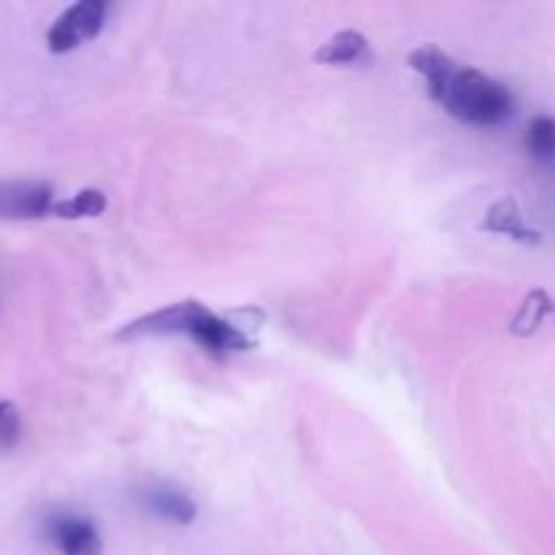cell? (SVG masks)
Returning <instances> with one entry per match:
<instances>
[{
    "mask_svg": "<svg viewBox=\"0 0 555 555\" xmlns=\"http://www.w3.org/2000/svg\"><path fill=\"white\" fill-rule=\"evenodd\" d=\"M184 334L198 341L209 352H242L253 347V341L244 336L238 325L228 323L220 314L209 312L201 301H179L171 307H163L157 312L144 314L119 331V339H141V336H166Z\"/></svg>",
    "mask_w": 555,
    "mask_h": 555,
    "instance_id": "1",
    "label": "cell"
},
{
    "mask_svg": "<svg viewBox=\"0 0 555 555\" xmlns=\"http://www.w3.org/2000/svg\"><path fill=\"white\" fill-rule=\"evenodd\" d=\"M431 98L442 103L450 117L466 125H482V128L507 122L515 112L513 92L502 81L459 63L450 70L448 79L431 92Z\"/></svg>",
    "mask_w": 555,
    "mask_h": 555,
    "instance_id": "2",
    "label": "cell"
},
{
    "mask_svg": "<svg viewBox=\"0 0 555 555\" xmlns=\"http://www.w3.org/2000/svg\"><path fill=\"white\" fill-rule=\"evenodd\" d=\"M106 14L108 5L103 0H79V3L68 5L47 30L49 52H74L81 43L92 41L106 25Z\"/></svg>",
    "mask_w": 555,
    "mask_h": 555,
    "instance_id": "3",
    "label": "cell"
},
{
    "mask_svg": "<svg viewBox=\"0 0 555 555\" xmlns=\"http://www.w3.org/2000/svg\"><path fill=\"white\" fill-rule=\"evenodd\" d=\"M43 534L60 555H103V540L85 515L54 513L43 520Z\"/></svg>",
    "mask_w": 555,
    "mask_h": 555,
    "instance_id": "4",
    "label": "cell"
},
{
    "mask_svg": "<svg viewBox=\"0 0 555 555\" xmlns=\"http://www.w3.org/2000/svg\"><path fill=\"white\" fill-rule=\"evenodd\" d=\"M54 188L47 182H0V220H41L52 215Z\"/></svg>",
    "mask_w": 555,
    "mask_h": 555,
    "instance_id": "5",
    "label": "cell"
},
{
    "mask_svg": "<svg viewBox=\"0 0 555 555\" xmlns=\"http://www.w3.org/2000/svg\"><path fill=\"white\" fill-rule=\"evenodd\" d=\"M139 496H141V504H144L152 515L166 520V524L188 526L193 524L195 515H198V507H195L193 499H190L184 491H179L177 486H168V482L146 486Z\"/></svg>",
    "mask_w": 555,
    "mask_h": 555,
    "instance_id": "6",
    "label": "cell"
},
{
    "mask_svg": "<svg viewBox=\"0 0 555 555\" xmlns=\"http://www.w3.org/2000/svg\"><path fill=\"white\" fill-rule=\"evenodd\" d=\"M482 231L488 233H504V236L515 238V242H524V244H537L540 242V233L531 231L529 225L524 222V215H520V206L513 195H504L502 201L488 206L486 217L480 222Z\"/></svg>",
    "mask_w": 555,
    "mask_h": 555,
    "instance_id": "7",
    "label": "cell"
},
{
    "mask_svg": "<svg viewBox=\"0 0 555 555\" xmlns=\"http://www.w3.org/2000/svg\"><path fill=\"white\" fill-rule=\"evenodd\" d=\"M369 41L358 30H339L314 52V63L323 65H352L366 57Z\"/></svg>",
    "mask_w": 555,
    "mask_h": 555,
    "instance_id": "8",
    "label": "cell"
},
{
    "mask_svg": "<svg viewBox=\"0 0 555 555\" xmlns=\"http://www.w3.org/2000/svg\"><path fill=\"white\" fill-rule=\"evenodd\" d=\"M553 312H555L553 298L547 296L545 291H531L529 296H526L524 307H520L518 314H515L513 328L509 331H513L515 336H531L542 323H545L547 314Z\"/></svg>",
    "mask_w": 555,
    "mask_h": 555,
    "instance_id": "9",
    "label": "cell"
},
{
    "mask_svg": "<svg viewBox=\"0 0 555 555\" xmlns=\"http://www.w3.org/2000/svg\"><path fill=\"white\" fill-rule=\"evenodd\" d=\"M106 195L101 190H79L74 198L68 201H57L52 209V215L63 217V220H81V217H98L106 211Z\"/></svg>",
    "mask_w": 555,
    "mask_h": 555,
    "instance_id": "10",
    "label": "cell"
},
{
    "mask_svg": "<svg viewBox=\"0 0 555 555\" xmlns=\"http://www.w3.org/2000/svg\"><path fill=\"white\" fill-rule=\"evenodd\" d=\"M526 146H529L531 157L540 163L555 160V119L553 117H534L529 122V133H526Z\"/></svg>",
    "mask_w": 555,
    "mask_h": 555,
    "instance_id": "11",
    "label": "cell"
},
{
    "mask_svg": "<svg viewBox=\"0 0 555 555\" xmlns=\"http://www.w3.org/2000/svg\"><path fill=\"white\" fill-rule=\"evenodd\" d=\"M22 434V421L20 410H16L11 401H0V453L14 448L20 442Z\"/></svg>",
    "mask_w": 555,
    "mask_h": 555,
    "instance_id": "12",
    "label": "cell"
}]
</instances>
